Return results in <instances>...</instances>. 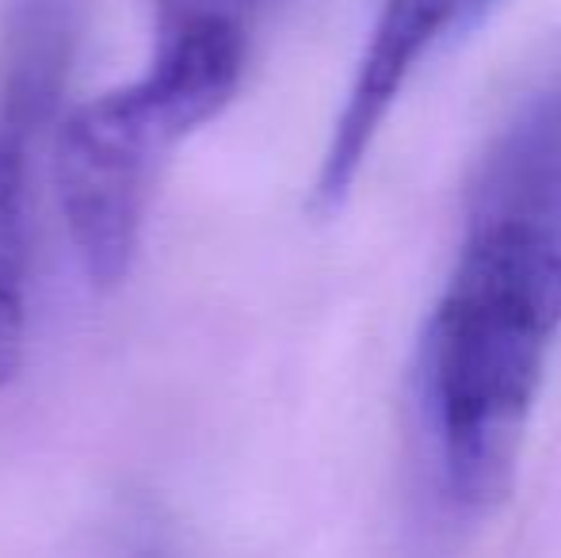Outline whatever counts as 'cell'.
<instances>
[{
	"label": "cell",
	"instance_id": "7a4b0ae2",
	"mask_svg": "<svg viewBox=\"0 0 561 558\" xmlns=\"http://www.w3.org/2000/svg\"><path fill=\"white\" fill-rule=\"evenodd\" d=\"M169 138L157 130L138 89L123 84L77 104L54 138V187L69 241L92 287L112 291L138 257L149 172Z\"/></svg>",
	"mask_w": 561,
	"mask_h": 558
},
{
	"label": "cell",
	"instance_id": "277c9868",
	"mask_svg": "<svg viewBox=\"0 0 561 558\" xmlns=\"http://www.w3.org/2000/svg\"><path fill=\"white\" fill-rule=\"evenodd\" d=\"M244 73V31L222 8H164L161 46L146 73L134 81L146 112L176 146L203 123L222 115Z\"/></svg>",
	"mask_w": 561,
	"mask_h": 558
},
{
	"label": "cell",
	"instance_id": "8992f818",
	"mask_svg": "<svg viewBox=\"0 0 561 558\" xmlns=\"http://www.w3.org/2000/svg\"><path fill=\"white\" fill-rule=\"evenodd\" d=\"M23 341H27V287L0 283V387H8L23 367Z\"/></svg>",
	"mask_w": 561,
	"mask_h": 558
},
{
	"label": "cell",
	"instance_id": "5b68a950",
	"mask_svg": "<svg viewBox=\"0 0 561 558\" xmlns=\"http://www.w3.org/2000/svg\"><path fill=\"white\" fill-rule=\"evenodd\" d=\"M81 0H8L0 15V135L38 146L58 119L81 38Z\"/></svg>",
	"mask_w": 561,
	"mask_h": 558
},
{
	"label": "cell",
	"instance_id": "52a82bcc",
	"mask_svg": "<svg viewBox=\"0 0 561 558\" xmlns=\"http://www.w3.org/2000/svg\"><path fill=\"white\" fill-rule=\"evenodd\" d=\"M558 112H561V100H558Z\"/></svg>",
	"mask_w": 561,
	"mask_h": 558
},
{
	"label": "cell",
	"instance_id": "3957f363",
	"mask_svg": "<svg viewBox=\"0 0 561 558\" xmlns=\"http://www.w3.org/2000/svg\"><path fill=\"white\" fill-rule=\"evenodd\" d=\"M485 4L489 0H382L321 153L310 195L313 215L329 218L344 207L409 77L455 23L478 15Z\"/></svg>",
	"mask_w": 561,
	"mask_h": 558
},
{
	"label": "cell",
	"instance_id": "6da1fadb",
	"mask_svg": "<svg viewBox=\"0 0 561 558\" xmlns=\"http://www.w3.org/2000/svg\"><path fill=\"white\" fill-rule=\"evenodd\" d=\"M561 333V138L519 123L481 187L416 349V410L439 490L489 516L512 498Z\"/></svg>",
	"mask_w": 561,
	"mask_h": 558
}]
</instances>
